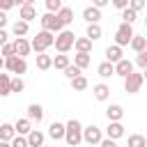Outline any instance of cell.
<instances>
[{
    "label": "cell",
    "mask_w": 147,
    "mask_h": 147,
    "mask_svg": "<svg viewBox=\"0 0 147 147\" xmlns=\"http://www.w3.org/2000/svg\"><path fill=\"white\" fill-rule=\"evenodd\" d=\"M106 60L108 62H117V60H122V46H117V44H113V46H108L106 48Z\"/></svg>",
    "instance_id": "603a6c76"
},
{
    "label": "cell",
    "mask_w": 147,
    "mask_h": 147,
    "mask_svg": "<svg viewBox=\"0 0 147 147\" xmlns=\"http://www.w3.org/2000/svg\"><path fill=\"white\" fill-rule=\"evenodd\" d=\"M129 147H147V140H145V136H140V133H133V136H129Z\"/></svg>",
    "instance_id": "e575fe53"
},
{
    "label": "cell",
    "mask_w": 147,
    "mask_h": 147,
    "mask_svg": "<svg viewBox=\"0 0 147 147\" xmlns=\"http://www.w3.org/2000/svg\"><path fill=\"white\" fill-rule=\"evenodd\" d=\"M142 80H145L142 71H131V74H126V76H124V90H126L129 94H136V92H140Z\"/></svg>",
    "instance_id": "277c9868"
},
{
    "label": "cell",
    "mask_w": 147,
    "mask_h": 147,
    "mask_svg": "<svg viewBox=\"0 0 147 147\" xmlns=\"http://www.w3.org/2000/svg\"><path fill=\"white\" fill-rule=\"evenodd\" d=\"M55 16L60 18V23H62V25H69V23L74 21V9H71V7H64V5H62V7H60V9L55 11Z\"/></svg>",
    "instance_id": "2e32d148"
},
{
    "label": "cell",
    "mask_w": 147,
    "mask_h": 147,
    "mask_svg": "<svg viewBox=\"0 0 147 147\" xmlns=\"http://www.w3.org/2000/svg\"><path fill=\"white\" fill-rule=\"evenodd\" d=\"M136 64L145 71L147 69V51H142V53H136Z\"/></svg>",
    "instance_id": "74e56055"
},
{
    "label": "cell",
    "mask_w": 147,
    "mask_h": 147,
    "mask_svg": "<svg viewBox=\"0 0 147 147\" xmlns=\"http://www.w3.org/2000/svg\"><path fill=\"white\" fill-rule=\"evenodd\" d=\"M30 129H32V122H30L28 117L16 119V124H14V131H16L18 136H28V133H30Z\"/></svg>",
    "instance_id": "44dd1931"
},
{
    "label": "cell",
    "mask_w": 147,
    "mask_h": 147,
    "mask_svg": "<svg viewBox=\"0 0 147 147\" xmlns=\"http://www.w3.org/2000/svg\"><path fill=\"white\" fill-rule=\"evenodd\" d=\"M41 147H48V145H41Z\"/></svg>",
    "instance_id": "816d5d0a"
},
{
    "label": "cell",
    "mask_w": 147,
    "mask_h": 147,
    "mask_svg": "<svg viewBox=\"0 0 147 147\" xmlns=\"http://www.w3.org/2000/svg\"><path fill=\"white\" fill-rule=\"evenodd\" d=\"M2 44H7V32H5V28H0V46Z\"/></svg>",
    "instance_id": "f6af8a7d"
},
{
    "label": "cell",
    "mask_w": 147,
    "mask_h": 147,
    "mask_svg": "<svg viewBox=\"0 0 147 147\" xmlns=\"http://www.w3.org/2000/svg\"><path fill=\"white\" fill-rule=\"evenodd\" d=\"M23 5H34V0H23Z\"/></svg>",
    "instance_id": "681fc988"
},
{
    "label": "cell",
    "mask_w": 147,
    "mask_h": 147,
    "mask_svg": "<svg viewBox=\"0 0 147 147\" xmlns=\"http://www.w3.org/2000/svg\"><path fill=\"white\" fill-rule=\"evenodd\" d=\"M106 117H108V122H122V117H124V108H122L119 103H113V106L106 108Z\"/></svg>",
    "instance_id": "7c38bea8"
},
{
    "label": "cell",
    "mask_w": 147,
    "mask_h": 147,
    "mask_svg": "<svg viewBox=\"0 0 147 147\" xmlns=\"http://www.w3.org/2000/svg\"><path fill=\"white\" fill-rule=\"evenodd\" d=\"M62 71H64V76H67V78H69V80H71V78H76V76H80V74H83V69H78V67H76V64H67V67H64V69H62Z\"/></svg>",
    "instance_id": "d590c367"
},
{
    "label": "cell",
    "mask_w": 147,
    "mask_h": 147,
    "mask_svg": "<svg viewBox=\"0 0 147 147\" xmlns=\"http://www.w3.org/2000/svg\"><path fill=\"white\" fill-rule=\"evenodd\" d=\"M136 18H138V11H133L131 7H124L122 9V23H136Z\"/></svg>",
    "instance_id": "f546056e"
},
{
    "label": "cell",
    "mask_w": 147,
    "mask_h": 147,
    "mask_svg": "<svg viewBox=\"0 0 147 147\" xmlns=\"http://www.w3.org/2000/svg\"><path fill=\"white\" fill-rule=\"evenodd\" d=\"M9 145H11V147H28V138H25V136H18V133H16V136H14L11 140H9Z\"/></svg>",
    "instance_id": "8d00e7d4"
},
{
    "label": "cell",
    "mask_w": 147,
    "mask_h": 147,
    "mask_svg": "<svg viewBox=\"0 0 147 147\" xmlns=\"http://www.w3.org/2000/svg\"><path fill=\"white\" fill-rule=\"evenodd\" d=\"M2 69H5V57L0 55V71H2Z\"/></svg>",
    "instance_id": "7dc6e473"
},
{
    "label": "cell",
    "mask_w": 147,
    "mask_h": 147,
    "mask_svg": "<svg viewBox=\"0 0 147 147\" xmlns=\"http://www.w3.org/2000/svg\"><path fill=\"white\" fill-rule=\"evenodd\" d=\"M96 71H99V76H101V78H110V76H115V67H113V62H108V60H106V62H101Z\"/></svg>",
    "instance_id": "f1b7e54d"
},
{
    "label": "cell",
    "mask_w": 147,
    "mask_h": 147,
    "mask_svg": "<svg viewBox=\"0 0 147 147\" xmlns=\"http://www.w3.org/2000/svg\"><path fill=\"white\" fill-rule=\"evenodd\" d=\"M0 147H11L9 142H5V140H0Z\"/></svg>",
    "instance_id": "c3c4849f"
},
{
    "label": "cell",
    "mask_w": 147,
    "mask_h": 147,
    "mask_svg": "<svg viewBox=\"0 0 147 147\" xmlns=\"http://www.w3.org/2000/svg\"><path fill=\"white\" fill-rule=\"evenodd\" d=\"M71 87L76 90V92H83L85 87H87V78L80 74V76H76V78H71Z\"/></svg>",
    "instance_id": "d6a6232c"
},
{
    "label": "cell",
    "mask_w": 147,
    "mask_h": 147,
    "mask_svg": "<svg viewBox=\"0 0 147 147\" xmlns=\"http://www.w3.org/2000/svg\"><path fill=\"white\" fill-rule=\"evenodd\" d=\"M67 64H71L67 53H60V55H55V57H53V67H55V69H64Z\"/></svg>",
    "instance_id": "1f68e13d"
},
{
    "label": "cell",
    "mask_w": 147,
    "mask_h": 147,
    "mask_svg": "<svg viewBox=\"0 0 147 147\" xmlns=\"http://www.w3.org/2000/svg\"><path fill=\"white\" fill-rule=\"evenodd\" d=\"M83 18H85L87 23H99V21H101V9L94 7V5H92V7H85V9H83Z\"/></svg>",
    "instance_id": "9a60e30c"
},
{
    "label": "cell",
    "mask_w": 147,
    "mask_h": 147,
    "mask_svg": "<svg viewBox=\"0 0 147 147\" xmlns=\"http://www.w3.org/2000/svg\"><path fill=\"white\" fill-rule=\"evenodd\" d=\"M53 39H55V34H53V32L41 30V32H37V37H32L30 48H32V51H37V53H46V48H48V46H53Z\"/></svg>",
    "instance_id": "3957f363"
},
{
    "label": "cell",
    "mask_w": 147,
    "mask_h": 147,
    "mask_svg": "<svg viewBox=\"0 0 147 147\" xmlns=\"http://www.w3.org/2000/svg\"><path fill=\"white\" fill-rule=\"evenodd\" d=\"M16 136V131H14V124H0V140H5V142H9L11 138Z\"/></svg>",
    "instance_id": "4316f807"
},
{
    "label": "cell",
    "mask_w": 147,
    "mask_h": 147,
    "mask_svg": "<svg viewBox=\"0 0 147 147\" xmlns=\"http://www.w3.org/2000/svg\"><path fill=\"white\" fill-rule=\"evenodd\" d=\"M18 18L25 21V23L34 21V18H37V9H34V5H21V9H18Z\"/></svg>",
    "instance_id": "5bb4252c"
},
{
    "label": "cell",
    "mask_w": 147,
    "mask_h": 147,
    "mask_svg": "<svg viewBox=\"0 0 147 147\" xmlns=\"http://www.w3.org/2000/svg\"><path fill=\"white\" fill-rule=\"evenodd\" d=\"M115 147H117V145H115Z\"/></svg>",
    "instance_id": "f5cc1de1"
},
{
    "label": "cell",
    "mask_w": 147,
    "mask_h": 147,
    "mask_svg": "<svg viewBox=\"0 0 147 147\" xmlns=\"http://www.w3.org/2000/svg\"><path fill=\"white\" fill-rule=\"evenodd\" d=\"M122 136H124V126H122V122H108L106 138H110V140H119Z\"/></svg>",
    "instance_id": "30bf717a"
},
{
    "label": "cell",
    "mask_w": 147,
    "mask_h": 147,
    "mask_svg": "<svg viewBox=\"0 0 147 147\" xmlns=\"http://www.w3.org/2000/svg\"><path fill=\"white\" fill-rule=\"evenodd\" d=\"M101 138H103V133H101V129H99L96 124H90V126L83 129V142H87V145H99Z\"/></svg>",
    "instance_id": "ba28073f"
},
{
    "label": "cell",
    "mask_w": 147,
    "mask_h": 147,
    "mask_svg": "<svg viewBox=\"0 0 147 147\" xmlns=\"http://www.w3.org/2000/svg\"><path fill=\"white\" fill-rule=\"evenodd\" d=\"M25 138H28V147H41L44 140H46V136H44L39 129H30V133H28Z\"/></svg>",
    "instance_id": "4fadbf2b"
},
{
    "label": "cell",
    "mask_w": 147,
    "mask_h": 147,
    "mask_svg": "<svg viewBox=\"0 0 147 147\" xmlns=\"http://www.w3.org/2000/svg\"><path fill=\"white\" fill-rule=\"evenodd\" d=\"M11 32H14L16 37H25V34L30 32V23H25V21H21V18H18V21L11 25Z\"/></svg>",
    "instance_id": "d4e9b609"
},
{
    "label": "cell",
    "mask_w": 147,
    "mask_h": 147,
    "mask_svg": "<svg viewBox=\"0 0 147 147\" xmlns=\"http://www.w3.org/2000/svg\"><path fill=\"white\" fill-rule=\"evenodd\" d=\"M9 74H0V96H9Z\"/></svg>",
    "instance_id": "4dcf8cb0"
},
{
    "label": "cell",
    "mask_w": 147,
    "mask_h": 147,
    "mask_svg": "<svg viewBox=\"0 0 147 147\" xmlns=\"http://www.w3.org/2000/svg\"><path fill=\"white\" fill-rule=\"evenodd\" d=\"M0 55H2V57H11V55H16V53H14V46H11L9 41L2 44V46H0Z\"/></svg>",
    "instance_id": "f35d334b"
},
{
    "label": "cell",
    "mask_w": 147,
    "mask_h": 147,
    "mask_svg": "<svg viewBox=\"0 0 147 147\" xmlns=\"http://www.w3.org/2000/svg\"><path fill=\"white\" fill-rule=\"evenodd\" d=\"M92 92H94V99H99V101H106V99L110 96V87H108L106 83H96V85L92 87Z\"/></svg>",
    "instance_id": "ffe728a7"
},
{
    "label": "cell",
    "mask_w": 147,
    "mask_h": 147,
    "mask_svg": "<svg viewBox=\"0 0 147 147\" xmlns=\"http://www.w3.org/2000/svg\"><path fill=\"white\" fill-rule=\"evenodd\" d=\"M126 7H131L133 11H142V9H145V0H129Z\"/></svg>",
    "instance_id": "60d3db41"
},
{
    "label": "cell",
    "mask_w": 147,
    "mask_h": 147,
    "mask_svg": "<svg viewBox=\"0 0 147 147\" xmlns=\"http://www.w3.org/2000/svg\"><path fill=\"white\" fill-rule=\"evenodd\" d=\"M69 147H78L83 142V124L78 119H69L64 124V138H62Z\"/></svg>",
    "instance_id": "6da1fadb"
},
{
    "label": "cell",
    "mask_w": 147,
    "mask_h": 147,
    "mask_svg": "<svg viewBox=\"0 0 147 147\" xmlns=\"http://www.w3.org/2000/svg\"><path fill=\"white\" fill-rule=\"evenodd\" d=\"M101 34H103V30H101V25H99V23H87L85 37H87L90 41H96V39H101Z\"/></svg>",
    "instance_id": "d6986e66"
},
{
    "label": "cell",
    "mask_w": 147,
    "mask_h": 147,
    "mask_svg": "<svg viewBox=\"0 0 147 147\" xmlns=\"http://www.w3.org/2000/svg\"><path fill=\"white\" fill-rule=\"evenodd\" d=\"M133 34H136V32H133V25H131V23H122V25L117 28V32H115V44H117V46H129V41H131Z\"/></svg>",
    "instance_id": "52a82bcc"
},
{
    "label": "cell",
    "mask_w": 147,
    "mask_h": 147,
    "mask_svg": "<svg viewBox=\"0 0 147 147\" xmlns=\"http://www.w3.org/2000/svg\"><path fill=\"white\" fill-rule=\"evenodd\" d=\"M11 46H14V53H16L18 57H25V55H30V51H32V48H30V41H28L25 37H16Z\"/></svg>",
    "instance_id": "9c48e42d"
},
{
    "label": "cell",
    "mask_w": 147,
    "mask_h": 147,
    "mask_svg": "<svg viewBox=\"0 0 147 147\" xmlns=\"http://www.w3.org/2000/svg\"><path fill=\"white\" fill-rule=\"evenodd\" d=\"M51 67H53V57L46 55V53H37V69L46 71V69H51Z\"/></svg>",
    "instance_id": "484cf974"
},
{
    "label": "cell",
    "mask_w": 147,
    "mask_h": 147,
    "mask_svg": "<svg viewBox=\"0 0 147 147\" xmlns=\"http://www.w3.org/2000/svg\"><path fill=\"white\" fill-rule=\"evenodd\" d=\"M28 119L30 122H41L44 119V108L39 103H30L28 106Z\"/></svg>",
    "instance_id": "ac0fdd59"
},
{
    "label": "cell",
    "mask_w": 147,
    "mask_h": 147,
    "mask_svg": "<svg viewBox=\"0 0 147 147\" xmlns=\"http://www.w3.org/2000/svg\"><path fill=\"white\" fill-rule=\"evenodd\" d=\"M9 90H11V92H23V90H25V83H23V78H21V76H14V78H9Z\"/></svg>",
    "instance_id": "836d02e7"
},
{
    "label": "cell",
    "mask_w": 147,
    "mask_h": 147,
    "mask_svg": "<svg viewBox=\"0 0 147 147\" xmlns=\"http://www.w3.org/2000/svg\"><path fill=\"white\" fill-rule=\"evenodd\" d=\"M5 69L11 71V74H16V76H21V74L28 71V62H25V57L11 55V57H5Z\"/></svg>",
    "instance_id": "8992f818"
},
{
    "label": "cell",
    "mask_w": 147,
    "mask_h": 147,
    "mask_svg": "<svg viewBox=\"0 0 147 147\" xmlns=\"http://www.w3.org/2000/svg\"><path fill=\"white\" fill-rule=\"evenodd\" d=\"M74 39H76V34L71 30H60L53 39V46H55L57 53H69L74 48Z\"/></svg>",
    "instance_id": "7a4b0ae2"
},
{
    "label": "cell",
    "mask_w": 147,
    "mask_h": 147,
    "mask_svg": "<svg viewBox=\"0 0 147 147\" xmlns=\"http://www.w3.org/2000/svg\"><path fill=\"white\" fill-rule=\"evenodd\" d=\"M108 2H113V7H117V9H124L129 5V0H108Z\"/></svg>",
    "instance_id": "7bdbcfd3"
},
{
    "label": "cell",
    "mask_w": 147,
    "mask_h": 147,
    "mask_svg": "<svg viewBox=\"0 0 147 147\" xmlns=\"http://www.w3.org/2000/svg\"><path fill=\"white\" fill-rule=\"evenodd\" d=\"M129 46H131L136 53H142V51H147V37H142V34H133L131 41H129Z\"/></svg>",
    "instance_id": "e0dca14e"
},
{
    "label": "cell",
    "mask_w": 147,
    "mask_h": 147,
    "mask_svg": "<svg viewBox=\"0 0 147 147\" xmlns=\"http://www.w3.org/2000/svg\"><path fill=\"white\" fill-rule=\"evenodd\" d=\"M92 5L101 9V7H106V5H108V0H92Z\"/></svg>",
    "instance_id": "bcb514c9"
},
{
    "label": "cell",
    "mask_w": 147,
    "mask_h": 147,
    "mask_svg": "<svg viewBox=\"0 0 147 147\" xmlns=\"http://www.w3.org/2000/svg\"><path fill=\"white\" fill-rule=\"evenodd\" d=\"M11 7H16L14 0H0V11H9Z\"/></svg>",
    "instance_id": "b9f144b4"
},
{
    "label": "cell",
    "mask_w": 147,
    "mask_h": 147,
    "mask_svg": "<svg viewBox=\"0 0 147 147\" xmlns=\"http://www.w3.org/2000/svg\"><path fill=\"white\" fill-rule=\"evenodd\" d=\"M39 21H41V30H48V32H53V34H57L60 30H64V25L60 23V18H57L53 11H46Z\"/></svg>",
    "instance_id": "5b68a950"
},
{
    "label": "cell",
    "mask_w": 147,
    "mask_h": 147,
    "mask_svg": "<svg viewBox=\"0 0 147 147\" xmlns=\"http://www.w3.org/2000/svg\"><path fill=\"white\" fill-rule=\"evenodd\" d=\"M14 5H23V0H14Z\"/></svg>",
    "instance_id": "f907efd6"
},
{
    "label": "cell",
    "mask_w": 147,
    "mask_h": 147,
    "mask_svg": "<svg viewBox=\"0 0 147 147\" xmlns=\"http://www.w3.org/2000/svg\"><path fill=\"white\" fill-rule=\"evenodd\" d=\"M48 136H51L53 140H62V138H64V124L53 122V124L48 126Z\"/></svg>",
    "instance_id": "cb8c5ba5"
},
{
    "label": "cell",
    "mask_w": 147,
    "mask_h": 147,
    "mask_svg": "<svg viewBox=\"0 0 147 147\" xmlns=\"http://www.w3.org/2000/svg\"><path fill=\"white\" fill-rule=\"evenodd\" d=\"M44 5H46V9H48V11H53V14H55V11L62 7V0H44Z\"/></svg>",
    "instance_id": "ab89813d"
},
{
    "label": "cell",
    "mask_w": 147,
    "mask_h": 147,
    "mask_svg": "<svg viewBox=\"0 0 147 147\" xmlns=\"http://www.w3.org/2000/svg\"><path fill=\"white\" fill-rule=\"evenodd\" d=\"M90 62H92L90 53H76V55H74V64H76L78 69H85V67H90Z\"/></svg>",
    "instance_id": "83f0119b"
},
{
    "label": "cell",
    "mask_w": 147,
    "mask_h": 147,
    "mask_svg": "<svg viewBox=\"0 0 147 147\" xmlns=\"http://www.w3.org/2000/svg\"><path fill=\"white\" fill-rule=\"evenodd\" d=\"M113 67H115V74H117V76H122V78H124L126 74H131V71H133V62H131V60H126V57L117 60Z\"/></svg>",
    "instance_id": "8fae6325"
},
{
    "label": "cell",
    "mask_w": 147,
    "mask_h": 147,
    "mask_svg": "<svg viewBox=\"0 0 147 147\" xmlns=\"http://www.w3.org/2000/svg\"><path fill=\"white\" fill-rule=\"evenodd\" d=\"M74 48H76V53H90L92 51V41L87 37H78V39H74Z\"/></svg>",
    "instance_id": "7402d4cb"
},
{
    "label": "cell",
    "mask_w": 147,
    "mask_h": 147,
    "mask_svg": "<svg viewBox=\"0 0 147 147\" xmlns=\"http://www.w3.org/2000/svg\"><path fill=\"white\" fill-rule=\"evenodd\" d=\"M7 25V11H0V28Z\"/></svg>",
    "instance_id": "ee69618b"
}]
</instances>
